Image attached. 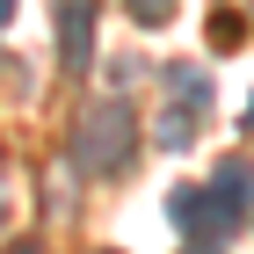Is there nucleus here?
Listing matches in <instances>:
<instances>
[{"mask_svg":"<svg viewBox=\"0 0 254 254\" xmlns=\"http://www.w3.org/2000/svg\"><path fill=\"white\" fill-rule=\"evenodd\" d=\"M247 203H254V175L240 160H225L211 189H175L167 196V218H175V233L189 247H218V240H233V225L247 218Z\"/></svg>","mask_w":254,"mask_h":254,"instance_id":"f257e3e1","label":"nucleus"},{"mask_svg":"<svg viewBox=\"0 0 254 254\" xmlns=\"http://www.w3.org/2000/svg\"><path fill=\"white\" fill-rule=\"evenodd\" d=\"M131 145H138V117H131L124 95L95 102V109L80 117V131H73V160L87 167V175H117L124 160H131Z\"/></svg>","mask_w":254,"mask_h":254,"instance_id":"f03ea898","label":"nucleus"},{"mask_svg":"<svg viewBox=\"0 0 254 254\" xmlns=\"http://www.w3.org/2000/svg\"><path fill=\"white\" fill-rule=\"evenodd\" d=\"M51 29H59V65L65 73H87L95 65V0H59Z\"/></svg>","mask_w":254,"mask_h":254,"instance_id":"7ed1b4c3","label":"nucleus"},{"mask_svg":"<svg viewBox=\"0 0 254 254\" xmlns=\"http://www.w3.org/2000/svg\"><path fill=\"white\" fill-rule=\"evenodd\" d=\"M196 124H203V109H189V102H182V109H175V102H167V117H160V145H167V153H182V145H196Z\"/></svg>","mask_w":254,"mask_h":254,"instance_id":"20e7f679","label":"nucleus"},{"mask_svg":"<svg viewBox=\"0 0 254 254\" xmlns=\"http://www.w3.org/2000/svg\"><path fill=\"white\" fill-rule=\"evenodd\" d=\"M124 7H131V22H145V29H167L182 0H124Z\"/></svg>","mask_w":254,"mask_h":254,"instance_id":"39448f33","label":"nucleus"},{"mask_svg":"<svg viewBox=\"0 0 254 254\" xmlns=\"http://www.w3.org/2000/svg\"><path fill=\"white\" fill-rule=\"evenodd\" d=\"M7 15H15V0H0V29H7Z\"/></svg>","mask_w":254,"mask_h":254,"instance_id":"423d86ee","label":"nucleus"}]
</instances>
